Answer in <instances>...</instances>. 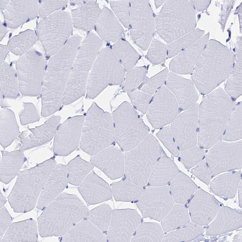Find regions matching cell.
I'll return each mask as SVG.
<instances>
[{
    "mask_svg": "<svg viewBox=\"0 0 242 242\" xmlns=\"http://www.w3.org/2000/svg\"><path fill=\"white\" fill-rule=\"evenodd\" d=\"M191 172L204 181L207 182L211 177L210 171L206 160H202L191 170Z\"/></svg>",
    "mask_w": 242,
    "mask_h": 242,
    "instance_id": "obj_54",
    "label": "cell"
},
{
    "mask_svg": "<svg viewBox=\"0 0 242 242\" xmlns=\"http://www.w3.org/2000/svg\"><path fill=\"white\" fill-rule=\"evenodd\" d=\"M47 61L42 54L30 49L16 63L19 91L22 96L40 95L47 68Z\"/></svg>",
    "mask_w": 242,
    "mask_h": 242,
    "instance_id": "obj_12",
    "label": "cell"
},
{
    "mask_svg": "<svg viewBox=\"0 0 242 242\" xmlns=\"http://www.w3.org/2000/svg\"><path fill=\"white\" fill-rule=\"evenodd\" d=\"M113 210L108 204H101L88 211L86 218L104 233L109 226Z\"/></svg>",
    "mask_w": 242,
    "mask_h": 242,
    "instance_id": "obj_42",
    "label": "cell"
},
{
    "mask_svg": "<svg viewBox=\"0 0 242 242\" xmlns=\"http://www.w3.org/2000/svg\"><path fill=\"white\" fill-rule=\"evenodd\" d=\"M73 24L70 13L59 11L43 18L38 24L37 34L45 54L54 55L70 37Z\"/></svg>",
    "mask_w": 242,
    "mask_h": 242,
    "instance_id": "obj_11",
    "label": "cell"
},
{
    "mask_svg": "<svg viewBox=\"0 0 242 242\" xmlns=\"http://www.w3.org/2000/svg\"><path fill=\"white\" fill-rule=\"evenodd\" d=\"M156 136L173 156L177 157L179 156V150L170 126L163 128L156 134Z\"/></svg>",
    "mask_w": 242,
    "mask_h": 242,
    "instance_id": "obj_51",
    "label": "cell"
},
{
    "mask_svg": "<svg viewBox=\"0 0 242 242\" xmlns=\"http://www.w3.org/2000/svg\"><path fill=\"white\" fill-rule=\"evenodd\" d=\"M179 172L177 166L170 158L166 156H161L150 176L149 185L151 187L166 186Z\"/></svg>",
    "mask_w": 242,
    "mask_h": 242,
    "instance_id": "obj_32",
    "label": "cell"
},
{
    "mask_svg": "<svg viewBox=\"0 0 242 242\" xmlns=\"http://www.w3.org/2000/svg\"><path fill=\"white\" fill-rule=\"evenodd\" d=\"M79 191L86 202L89 205L101 203L113 197L111 187L94 171L84 179L78 187Z\"/></svg>",
    "mask_w": 242,
    "mask_h": 242,
    "instance_id": "obj_22",
    "label": "cell"
},
{
    "mask_svg": "<svg viewBox=\"0 0 242 242\" xmlns=\"http://www.w3.org/2000/svg\"><path fill=\"white\" fill-rule=\"evenodd\" d=\"M126 71L109 48L101 49L90 71L88 80L86 97L95 98L109 86L119 85L123 81Z\"/></svg>",
    "mask_w": 242,
    "mask_h": 242,
    "instance_id": "obj_9",
    "label": "cell"
},
{
    "mask_svg": "<svg viewBox=\"0 0 242 242\" xmlns=\"http://www.w3.org/2000/svg\"><path fill=\"white\" fill-rule=\"evenodd\" d=\"M88 211L77 196L62 193L38 217L39 235L42 237H62L84 219Z\"/></svg>",
    "mask_w": 242,
    "mask_h": 242,
    "instance_id": "obj_4",
    "label": "cell"
},
{
    "mask_svg": "<svg viewBox=\"0 0 242 242\" xmlns=\"http://www.w3.org/2000/svg\"><path fill=\"white\" fill-rule=\"evenodd\" d=\"M95 27L100 39L107 42L117 41L123 32L113 13L106 7L101 10Z\"/></svg>",
    "mask_w": 242,
    "mask_h": 242,
    "instance_id": "obj_30",
    "label": "cell"
},
{
    "mask_svg": "<svg viewBox=\"0 0 242 242\" xmlns=\"http://www.w3.org/2000/svg\"><path fill=\"white\" fill-rule=\"evenodd\" d=\"M78 52L75 44L68 42L50 59L41 92V116H49L58 111L64 92Z\"/></svg>",
    "mask_w": 242,
    "mask_h": 242,
    "instance_id": "obj_1",
    "label": "cell"
},
{
    "mask_svg": "<svg viewBox=\"0 0 242 242\" xmlns=\"http://www.w3.org/2000/svg\"><path fill=\"white\" fill-rule=\"evenodd\" d=\"M165 83L167 88L173 93L182 110L188 109L198 100V93L193 82L190 80L170 72Z\"/></svg>",
    "mask_w": 242,
    "mask_h": 242,
    "instance_id": "obj_24",
    "label": "cell"
},
{
    "mask_svg": "<svg viewBox=\"0 0 242 242\" xmlns=\"http://www.w3.org/2000/svg\"><path fill=\"white\" fill-rule=\"evenodd\" d=\"M127 94L133 106L145 114L148 109L152 95L136 89L127 91Z\"/></svg>",
    "mask_w": 242,
    "mask_h": 242,
    "instance_id": "obj_50",
    "label": "cell"
},
{
    "mask_svg": "<svg viewBox=\"0 0 242 242\" xmlns=\"http://www.w3.org/2000/svg\"><path fill=\"white\" fill-rule=\"evenodd\" d=\"M129 2L131 37L137 46L146 50L156 31L154 14L148 0H130Z\"/></svg>",
    "mask_w": 242,
    "mask_h": 242,
    "instance_id": "obj_13",
    "label": "cell"
},
{
    "mask_svg": "<svg viewBox=\"0 0 242 242\" xmlns=\"http://www.w3.org/2000/svg\"><path fill=\"white\" fill-rule=\"evenodd\" d=\"M183 210L182 206L176 205L162 220L163 230L168 232L179 228L184 222Z\"/></svg>",
    "mask_w": 242,
    "mask_h": 242,
    "instance_id": "obj_44",
    "label": "cell"
},
{
    "mask_svg": "<svg viewBox=\"0 0 242 242\" xmlns=\"http://www.w3.org/2000/svg\"><path fill=\"white\" fill-rule=\"evenodd\" d=\"M209 34L208 32L193 45L176 55L170 62V69L174 73L180 74L192 72L208 41Z\"/></svg>",
    "mask_w": 242,
    "mask_h": 242,
    "instance_id": "obj_26",
    "label": "cell"
},
{
    "mask_svg": "<svg viewBox=\"0 0 242 242\" xmlns=\"http://www.w3.org/2000/svg\"><path fill=\"white\" fill-rule=\"evenodd\" d=\"M0 159V181L8 184L18 175L27 160L23 152L19 150L8 152L2 151Z\"/></svg>",
    "mask_w": 242,
    "mask_h": 242,
    "instance_id": "obj_31",
    "label": "cell"
},
{
    "mask_svg": "<svg viewBox=\"0 0 242 242\" xmlns=\"http://www.w3.org/2000/svg\"><path fill=\"white\" fill-rule=\"evenodd\" d=\"M112 51L127 72L134 68L140 58L139 54L127 41L119 39L113 45Z\"/></svg>",
    "mask_w": 242,
    "mask_h": 242,
    "instance_id": "obj_37",
    "label": "cell"
},
{
    "mask_svg": "<svg viewBox=\"0 0 242 242\" xmlns=\"http://www.w3.org/2000/svg\"><path fill=\"white\" fill-rule=\"evenodd\" d=\"M88 0H70V2L72 4L81 5L86 3Z\"/></svg>",
    "mask_w": 242,
    "mask_h": 242,
    "instance_id": "obj_61",
    "label": "cell"
},
{
    "mask_svg": "<svg viewBox=\"0 0 242 242\" xmlns=\"http://www.w3.org/2000/svg\"><path fill=\"white\" fill-rule=\"evenodd\" d=\"M101 11L96 1L88 0L72 10L73 26L84 31L91 30L95 26Z\"/></svg>",
    "mask_w": 242,
    "mask_h": 242,
    "instance_id": "obj_29",
    "label": "cell"
},
{
    "mask_svg": "<svg viewBox=\"0 0 242 242\" xmlns=\"http://www.w3.org/2000/svg\"><path fill=\"white\" fill-rule=\"evenodd\" d=\"M115 140L112 116L93 103L85 117L80 148L87 153L93 156L112 145Z\"/></svg>",
    "mask_w": 242,
    "mask_h": 242,
    "instance_id": "obj_7",
    "label": "cell"
},
{
    "mask_svg": "<svg viewBox=\"0 0 242 242\" xmlns=\"http://www.w3.org/2000/svg\"><path fill=\"white\" fill-rule=\"evenodd\" d=\"M85 119L83 116L69 117L58 127L54 136L53 152L56 156H66L80 144Z\"/></svg>",
    "mask_w": 242,
    "mask_h": 242,
    "instance_id": "obj_18",
    "label": "cell"
},
{
    "mask_svg": "<svg viewBox=\"0 0 242 242\" xmlns=\"http://www.w3.org/2000/svg\"><path fill=\"white\" fill-rule=\"evenodd\" d=\"M38 227L32 218L12 223L0 242H37Z\"/></svg>",
    "mask_w": 242,
    "mask_h": 242,
    "instance_id": "obj_28",
    "label": "cell"
},
{
    "mask_svg": "<svg viewBox=\"0 0 242 242\" xmlns=\"http://www.w3.org/2000/svg\"><path fill=\"white\" fill-rule=\"evenodd\" d=\"M111 188L113 195L116 201L132 202L138 200L144 189L126 179L113 182Z\"/></svg>",
    "mask_w": 242,
    "mask_h": 242,
    "instance_id": "obj_36",
    "label": "cell"
},
{
    "mask_svg": "<svg viewBox=\"0 0 242 242\" xmlns=\"http://www.w3.org/2000/svg\"><path fill=\"white\" fill-rule=\"evenodd\" d=\"M0 122V144L5 148L19 136V127L15 113L7 108L1 109Z\"/></svg>",
    "mask_w": 242,
    "mask_h": 242,
    "instance_id": "obj_33",
    "label": "cell"
},
{
    "mask_svg": "<svg viewBox=\"0 0 242 242\" xmlns=\"http://www.w3.org/2000/svg\"><path fill=\"white\" fill-rule=\"evenodd\" d=\"M242 102L235 106L226 126L222 139L233 142L241 139Z\"/></svg>",
    "mask_w": 242,
    "mask_h": 242,
    "instance_id": "obj_41",
    "label": "cell"
},
{
    "mask_svg": "<svg viewBox=\"0 0 242 242\" xmlns=\"http://www.w3.org/2000/svg\"><path fill=\"white\" fill-rule=\"evenodd\" d=\"M10 0H0V9L4 10L6 8Z\"/></svg>",
    "mask_w": 242,
    "mask_h": 242,
    "instance_id": "obj_60",
    "label": "cell"
},
{
    "mask_svg": "<svg viewBox=\"0 0 242 242\" xmlns=\"http://www.w3.org/2000/svg\"><path fill=\"white\" fill-rule=\"evenodd\" d=\"M234 62L232 51L219 42L210 39L195 66L192 81L201 94H207L227 78Z\"/></svg>",
    "mask_w": 242,
    "mask_h": 242,
    "instance_id": "obj_3",
    "label": "cell"
},
{
    "mask_svg": "<svg viewBox=\"0 0 242 242\" xmlns=\"http://www.w3.org/2000/svg\"><path fill=\"white\" fill-rule=\"evenodd\" d=\"M150 45L147 54L148 60L153 66L163 62L166 56L167 46L156 39L152 40Z\"/></svg>",
    "mask_w": 242,
    "mask_h": 242,
    "instance_id": "obj_46",
    "label": "cell"
},
{
    "mask_svg": "<svg viewBox=\"0 0 242 242\" xmlns=\"http://www.w3.org/2000/svg\"><path fill=\"white\" fill-rule=\"evenodd\" d=\"M23 109L18 113L21 124L25 125L39 121L40 116L35 105L31 103H23Z\"/></svg>",
    "mask_w": 242,
    "mask_h": 242,
    "instance_id": "obj_52",
    "label": "cell"
},
{
    "mask_svg": "<svg viewBox=\"0 0 242 242\" xmlns=\"http://www.w3.org/2000/svg\"><path fill=\"white\" fill-rule=\"evenodd\" d=\"M112 117L115 140L123 151L133 149L148 134L147 126L128 102L120 104L113 112Z\"/></svg>",
    "mask_w": 242,
    "mask_h": 242,
    "instance_id": "obj_10",
    "label": "cell"
},
{
    "mask_svg": "<svg viewBox=\"0 0 242 242\" xmlns=\"http://www.w3.org/2000/svg\"><path fill=\"white\" fill-rule=\"evenodd\" d=\"M135 209H115L112 211L106 237L108 242H130L142 222Z\"/></svg>",
    "mask_w": 242,
    "mask_h": 242,
    "instance_id": "obj_19",
    "label": "cell"
},
{
    "mask_svg": "<svg viewBox=\"0 0 242 242\" xmlns=\"http://www.w3.org/2000/svg\"><path fill=\"white\" fill-rule=\"evenodd\" d=\"M0 238H1L12 224L13 220L12 217L5 207L0 209Z\"/></svg>",
    "mask_w": 242,
    "mask_h": 242,
    "instance_id": "obj_55",
    "label": "cell"
},
{
    "mask_svg": "<svg viewBox=\"0 0 242 242\" xmlns=\"http://www.w3.org/2000/svg\"><path fill=\"white\" fill-rule=\"evenodd\" d=\"M19 91L16 71L4 62L0 65V99L16 98Z\"/></svg>",
    "mask_w": 242,
    "mask_h": 242,
    "instance_id": "obj_34",
    "label": "cell"
},
{
    "mask_svg": "<svg viewBox=\"0 0 242 242\" xmlns=\"http://www.w3.org/2000/svg\"><path fill=\"white\" fill-rule=\"evenodd\" d=\"M61 117L53 115L44 124L23 131L18 137L19 143L16 148L24 152L50 142L59 125Z\"/></svg>",
    "mask_w": 242,
    "mask_h": 242,
    "instance_id": "obj_20",
    "label": "cell"
},
{
    "mask_svg": "<svg viewBox=\"0 0 242 242\" xmlns=\"http://www.w3.org/2000/svg\"><path fill=\"white\" fill-rule=\"evenodd\" d=\"M174 204L168 186L148 187L143 191L136 205L144 218L162 220Z\"/></svg>",
    "mask_w": 242,
    "mask_h": 242,
    "instance_id": "obj_15",
    "label": "cell"
},
{
    "mask_svg": "<svg viewBox=\"0 0 242 242\" xmlns=\"http://www.w3.org/2000/svg\"><path fill=\"white\" fill-rule=\"evenodd\" d=\"M61 242H107L106 236L87 219L80 221L61 237Z\"/></svg>",
    "mask_w": 242,
    "mask_h": 242,
    "instance_id": "obj_27",
    "label": "cell"
},
{
    "mask_svg": "<svg viewBox=\"0 0 242 242\" xmlns=\"http://www.w3.org/2000/svg\"><path fill=\"white\" fill-rule=\"evenodd\" d=\"M36 41L34 31L28 29L16 35L8 41L7 47L15 55L22 56L30 49Z\"/></svg>",
    "mask_w": 242,
    "mask_h": 242,
    "instance_id": "obj_40",
    "label": "cell"
},
{
    "mask_svg": "<svg viewBox=\"0 0 242 242\" xmlns=\"http://www.w3.org/2000/svg\"><path fill=\"white\" fill-rule=\"evenodd\" d=\"M235 106L234 100L221 88L205 97L199 106V147L209 149L221 139Z\"/></svg>",
    "mask_w": 242,
    "mask_h": 242,
    "instance_id": "obj_2",
    "label": "cell"
},
{
    "mask_svg": "<svg viewBox=\"0 0 242 242\" xmlns=\"http://www.w3.org/2000/svg\"><path fill=\"white\" fill-rule=\"evenodd\" d=\"M162 149L156 138L148 134L137 146L124 153V173L126 180L143 187L162 155Z\"/></svg>",
    "mask_w": 242,
    "mask_h": 242,
    "instance_id": "obj_8",
    "label": "cell"
},
{
    "mask_svg": "<svg viewBox=\"0 0 242 242\" xmlns=\"http://www.w3.org/2000/svg\"><path fill=\"white\" fill-rule=\"evenodd\" d=\"M242 143L241 139L227 142L221 139L211 147L205 160L212 174L242 168Z\"/></svg>",
    "mask_w": 242,
    "mask_h": 242,
    "instance_id": "obj_14",
    "label": "cell"
},
{
    "mask_svg": "<svg viewBox=\"0 0 242 242\" xmlns=\"http://www.w3.org/2000/svg\"><path fill=\"white\" fill-rule=\"evenodd\" d=\"M67 165H56L50 173L39 198L36 208L42 210L50 204L67 186Z\"/></svg>",
    "mask_w": 242,
    "mask_h": 242,
    "instance_id": "obj_25",
    "label": "cell"
},
{
    "mask_svg": "<svg viewBox=\"0 0 242 242\" xmlns=\"http://www.w3.org/2000/svg\"><path fill=\"white\" fill-rule=\"evenodd\" d=\"M199 106L194 104L178 115L171 124L174 140L181 151L195 146L197 142Z\"/></svg>",
    "mask_w": 242,
    "mask_h": 242,
    "instance_id": "obj_17",
    "label": "cell"
},
{
    "mask_svg": "<svg viewBox=\"0 0 242 242\" xmlns=\"http://www.w3.org/2000/svg\"><path fill=\"white\" fill-rule=\"evenodd\" d=\"M0 65L4 62L5 59L9 52L8 49L6 46L0 44Z\"/></svg>",
    "mask_w": 242,
    "mask_h": 242,
    "instance_id": "obj_57",
    "label": "cell"
},
{
    "mask_svg": "<svg viewBox=\"0 0 242 242\" xmlns=\"http://www.w3.org/2000/svg\"><path fill=\"white\" fill-rule=\"evenodd\" d=\"M56 165L55 158L52 157L33 167L18 172L15 183L8 197L14 212L24 213L35 208Z\"/></svg>",
    "mask_w": 242,
    "mask_h": 242,
    "instance_id": "obj_5",
    "label": "cell"
},
{
    "mask_svg": "<svg viewBox=\"0 0 242 242\" xmlns=\"http://www.w3.org/2000/svg\"><path fill=\"white\" fill-rule=\"evenodd\" d=\"M92 156L90 162L101 170L111 180H116L123 176L125 160L121 150L111 145Z\"/></svg>",
    "mask_w": 242,
    "mask_h": 242,
    "instance_id": "obj_21",
    "label": "cell"
},
{
    "mask_svg": "<svg viewBox=\"0 0 242 242\" xmlns=\"http://www.w3.org/2000/svg\"><path fill=\"white\" fill-rule=\"evenodd\" d=\"M165 1V0H155V3L156 8H158L163 4Z\"/></svg>",
    "mask_w": 242,
    "mask_h": 242,
    "instance_id": "obj_63",
    "label": "cell"
},
{
    "mask_svg": "<svg viewBox=\"0 0 242 242\" xmlns=\"http://www.w3.org/2000/svg\"><path fill=\"white\" fill-rule=\"evenodd\" d=\"M233 67L225 87L226 93L236 99L242 94V46H236Z\"/></svg>",
    "mask_w": 242,
    "mask_h": 242,
    "instance_id": "obj_35",
    "label": "cell"
},
{
    "mask_svg": "<svg viewBox=\"0 0 242 242\" xmlns=\"http://www.w3.org/2000/svg\"><path fill=\"white\" fill-rule=\"evenodd\" d=\"M180 156L185 167L187 169H190L203 159L204 151L200 147L194 146L181 151Z\"/></svg>",
    "mask_w": 242,
    "mask_h": 242,
    "instance_id": "obj_48",
    "label": "cell"
},
{
    "mask_svg": "<svg viewBox=\"0 0 242 242\" xmlns=\"http://www.w3.org/2000/svg\"><path fill=\"white\" fill-rule=\"evenodd\" d=\"M67 0H42L39 5V13L42 18H45L55 11L64 7Z\"/></svg>",
    "mask_w": 242,
    "mask_h": 242,
    "instance_id": "obj_53",
    "label": "cell"
},
{
    "mask_svg": "<svg viewBox=\"0 0 242 242\" xmlns=\"http://www.w3.org/2000/svg\"><path fill=\"white\" fill-rule=\"evenodd\" d=\"M0 41H1V40L3 39V37H4L5 34L7 33L8 32V29L6 28L4 26L3 23L0 22Z\"/></svg>",
    "mask_w": 242,
    "mask_h": 242,
    "instance_id": "obj_58",
    "label": "cell"
},
{
    "mask_svg": "<svg viewBox=\"0 0 242 242\" xmlns=\"http://www.w3.org/2000/svg\"><path fill=\"white\" fill-rule=\"evenodd\" d=\"M38 1L11 0L4 11L5 22L8 26L16 29L38 16Z\"/></svg>",
    "mask_w": 242,
    "mask_h": 242,
    "instance_id": "obj_23",
    "label": "cell"
},
{
    "mask_svg": "<svg viewBox=\"0 0 242 242\" xmlns=\"http://www.w3.org/2000/svg\"><path fill=\"white\" fill-rule=\"evenodd\" d=\"M195 9L198 11L205 10L210 3V0H190Z\"/></svg>",
    "mask_w": 242,
    "mask_h": 242,
    "instance_id": "obj_56",
    "label": "cell"
},
{
    "mask_svg": "<svg viewBox=\"0 0 242 242\" xmlns=\"http://www.w3.org/2000/svg\"><path fill=\"white\" fill-rule=\"evenodd\" d=\"M204 33V31L195 29L170 43L167 46L168 57L171 58L184 51L202 37Z\"/></svg>",
    "mask_w": 242,
    "mask_h": 242,
    "instance_id": "obj_43",
    "label": "cell"
},
{
    "mask_svg": "<svg viewBox=\"0 0 242 242\" xmlns=\"http://www.w3.org/2000/svg\"><path fill=\"white\" fill-rule=\"evenodd\" d=\"M0 105L2 108H7L10 106L9 104L4 99H0Z\"/></svg>",
    "mask_w": 242,
    "mask_h": 242,
    "instance_id": "obj_62",
    "label": "cell"
},
{
    "mask_svg": "<svg viewBox=\"0 0 242 242\" xmlns=\"http://www.w3.org/2000/svg\"><path fill=\"white\" fill-rule=\"evenodd\" d=\"M68 182L79 186L94 167L90 163L83 160L79 155L70 161L67 165Z\"/></svg>",
    "mask_w": 242,
    "mask_h": 242,
    "instance_id": "obj_38",
    "label": "cell"
},
{
    "mask_svg": "<svg viewBox=\"0 0 242 242\" xmlns=\"http://www.w3.org/2000/svg\"><path fill=\"white\" fill-rule=\"evenodd\" d=\"M155 21L158 34L170 43L196 28L195 9L190 0L166 1Z\"/></svg>",
    "mask_w": 242,
    "mask_h": 242,
    "instance_id": "obj_6",
    "label": "cell"
},
{
    "mask_svg": "<svg viewBox=\"0 0 242 242\" xmlns=\"http://www.w3.org/2000/svg\"><path fill=\"white\" fill-rule=\"evenodd\" d=\"M110 3L113 12L123 25L129 27L130 21L129 1L111 0Z\"/></svg>",
    "mask_w": 242,
    "mask_h": 242,
    "instance_id": "obj_49",
    "label": "cell"
},
{
    "mask_svg": "<svg viewBox=\"0 0 242 242\" xmlns=\"http://www.w3.org/2000/svg\"><path fill=\"white\" fill-rule=\"evenodd\" d=\"M7 200L5 197L4 196L0 191V209L4 207V205L6 203Z\"/></svg>",
    "mask_w": 242,
    "mask_h": 242,
    "instance_id": "obj_59",
    "label": "cell"
},
{
    "mask_svg": "<svg viewBox=\"0 0 242 242\" xmlns=\"http://www.w3.org/2000/svg\"><path fill=\"white\" fill-rule=\"evenodd\" d=\"M168 70L166 68L155 75L143 82L138 89L149 95H153L165 82Z\"/></svg>",
    "mask_w": 242,
    "mask_h": 242,
    "instance_id": "obj_47",
    "label": "cell"
},
{
    "mask_svg": "<svg viewBox=\"0 0 242 242\" xmlns=\"http://www.w3.org/2000/svg\"><path fill=\"white\" fill-rule=\"evenodd\" d=\"M163 229L154 222L140 224L135 232L131 242H161L164 237Z\"/></svg>",
    "mask_w": 242,
    "mask_h": 242,
    "instance_id": "obj_39",
    "label": "cell"
},
{
    "mask_svg": "<svg viewBox=\"0 0 242 242\" xmlns=\"http://www.w3.org/2000/svg\"><path fill=\"white\" fill-rule=\"evenodd\" d=\"M146 73L145 66L135 67L127 72L123 89L128 91L136 89L144 81Z\"/></svg>",
    "mask_w": 242,
    "mask_h": 242,
    "instance_id": "obj_45",
    "label": "cell"
},
{
    "mask_svg": "<svg viewBox=\"0 0 242 242\" xmlns=\"http://www.w3.org/2000/svg\"><path fill=\"white\" fill-rule=\"evenodd\" d=\"M179 113V105L175 97L163 86L151 99L146 117L152 126L157 129L172 123Z\"/></svg>",
    "mask_w": 242,
    "mask_h": 242,
    "instance_id": "obj_16",
    "label": "cell"
}]
</instances>
